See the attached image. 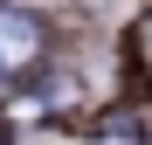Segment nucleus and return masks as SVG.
<instances>
[{"mask_svg": "<svg viewBox=\"0 0 152 145\" xmlns=\"http://www.w3.org/2000/svg\"><path fill=\"white\" fill-rule=\"evenodd\" d=\"M42 48H48V35L28 7H0V76H28L42 62Z\"/></svg>", "mask_w": 152, "mask_h": 145, "instance_id": "nucleus-1", "label": "nucleus"}, {"mask_svg": "<svg viewBox=\"0 0 152 145\" xmlns=\"http://www.w3.org/2000/svg\"><path fill=\"white\" fill-rule=\"evenodd\" d=\"M138 48H145V62H152V14H145V28H138Z\"/></svg>", "mask_w": 152, "mask_h": 145, "instance_id": "nucleus-2", "label": "nucleus"}]
</instances>
